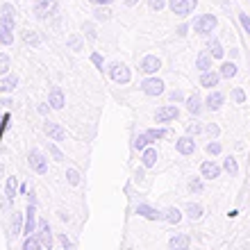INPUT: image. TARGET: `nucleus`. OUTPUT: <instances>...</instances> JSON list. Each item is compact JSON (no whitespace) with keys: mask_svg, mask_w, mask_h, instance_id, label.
<instances>
[{"mask_svg":"<svg viewBox=\"0 0 250 250\" xmlns=\"http://www.w3.org/2000/svg\"><path fill=\"white\" fill-rule=\"evenodd\" d=\"M216 25H218V19L214 16V14H200V16L193 19V32L203 34V37H207V34L214 32Z\"/></svg>","mask_w":250,"mask_h":250,"instance_id":"obj_1","label":"nucleus"},{"mask_svg":"<svg viewBox=\"0 0 250 250\" xmlns=\"http://www.w3.org/2000/svg\"><path fill=\"white\" fill-rule=\"evenodd\" d=\"M107 73H109V78H112L114 82H119V84H127V82L132 80L130 68H127L125 64H121V62H114V64H109Z\"/></svg>","mask_w":250,"mask_h":250,"instance_id":"obj_2","label":"nucleus"},{"mask_svg":"<svg viewBox=\"0 0 250 250\" xmlns=\"http://www.w3.org/2000/svg\"><path fill=\"white\" fill-rule=\"evenodd\" d=\"M27 159H30V168H32L34 173H39V175H46L48 173V159L46 155L41 150H30V155H27Z\"/></svg>","mask_w":250,"mask_h":250,"instance_id":"obj_3","label":"nucleus"},{"mask_svg":"<svg viewBox=\"0 0 250 250\" xmlns=\"http://www.w3.org/2000/svg\"><path fill=\"white\" fill-rule=\"evenodd\" d=\"M53 14H57V0H37L34 2V16L39 21L48 19Z\"/></svg>","mask_w":250,"mask_h":250,"instance_id":"obj_4","label":"nucleus"},{"mask_svg":"<svg viewBox=\"0 0 250 250\" xmlns=\"http://www.w3.org/2000/svg\"><path fill=\"white\" fill-rule=\"evenodd\" d=\"M141 91L146 93V96H150V98H157V96H162L164 93V82L159 78H146L144 82H141Z\"/></svg>","mask_w":250,"mask_h":250,"instance_id":"obj_5","label":"nucleus"},{"mask_svg":"<svg viewBox=\"0 0 250 250\" xmlns=\"http://www.w3.org/2000/svg\"><path fill=\"white\" fill-rule=\"evenodd\" d=\"M168 7L175 16H189L198 7V0H168Z\"/></svg>","mask_w":250,"mask_h":250,"instance_id":"obj_6","label":"nucleus"},{"mask_svg":"<svg viewBox=\"0 0 250 250\" xmlns=\"http://www.w3.org/2000/svg\"><path fill=\"white\" fill-rule=\"evenodd\" d=\"M178 116H180V109L175 105H164L155 112V121H157V123H171V121H175Z\"/></svg>","mask_w":250,"mask_h":250,"instance_id":"obj_7","label":"nucleus"},{"mask_svg":"<svg viewBox=\"0 0 250 250\" xmlns=\"http://www.w3.org/2000/svg\"><path fill=\"white\" fill-rule=\"evenodd\" d=\"M159 68H162V60H159L157 55H146L144 60H141V66H139V71L146 73V75H155Z\"/></svg>","mask_w":250,"mask_h":250,"instance_id":"obj_8","label":"nucleus"},{"mask_svg":"<svg viewBox=\"0 0 250 250\" xmlns=\"http://www.w3.org/2000/svg\"><path fill=\"white\" fill-rule=\"evenodd\" d=\"M37 230V205L34 203H27V209H25V223H23V232L27 237L34 234Z\"/></svg>","mask_w":250,"mask_h":250,"instance_id":"obj_9","label":"nucleus"},{"mask_svg":"<svg viewBox=\"0 0 250 250\" xmlns=\"http://www.w3.org/2000/svg\"><path fill=\"white\" fill-rule=\"evenodd\" d=\"M221 166L216 164V162H211V159H207V162H203L200 164V175H203L205 180H216V178H221Z\"/></svg>","mask_w":250,"mask_h":250,"instance_id":"obj_10","label":"nucleus"},{"mask_svg":"<svg viewBox=\"0 0 250 250\" xmlns=\"http://www.w3.org/2000/svg\"><path fill=\"white\" fill-rule=\"evenodd\" d=\"M175 150H178L180 155H193V152H196V141H193V137H191V134L180 137L178 141H175Z\"/></svg>","mask_w":250,"mask_h":250,"instance_id":"obj_11","label":"nucleus"},{"mask_svg":"<svg viewBox=\"0 0 250 250\" xmlns=\"http://www.w3.org/2000/svg\"><path fill=\"white\" fill-rule=\"evenodd\" d=\"M137 214L139 216L148 218V221H164V211L155 209L150 205H137Z\"/></svg>","mask_w":250,"mask_h":250,"instance_id":"obj_12","label":"nucleus"},{"mask_svg":"<svg viewBox=\"0 0 250 250\" xmlns=\"http://www.w3.org/2000/svg\"><path fill=\"white\" fill-rule=\"evenodd\" d=\"M43 132H46V134L53 139V141H64V139H66L64 127H62L60 123H53V121H48V123L43 125Z\"/></svg>","mask_w":250,"mask_h":250,"instance_id":"obj_13","label":"nucleus"},{"mask_svg":"<svg viewBox=\"0 0 250 250\" xmlns=\"http://www.w3.org/2000/svg\"><path fill=\"white\" fill-rule=\"evenodd\" d=\"M48 105L53 107V109H62L66 105V98H64V91H62L60 86H53L50 93H48Z\"/></svg>","mask_w":250,"mask_h":250,"instance_id":"obj_14","label":"nucleus"},{"mask_svg":"<svg viewBox=\"0 0 250 250\" xmlns=\"http://www.w3.org/2000/svg\"><path fill=\"white\" fill-rule=\"evenodd\" d=\"M225 103V96L221 91H211L209 96H207V100H205V107L209 109V112H218L221 107H223Z\"/></svg>","mask_w":250,"mask_h":250,"instance_id":"obj_15","label":"nucleus"},{"mask_svg":"<svg viewBox=\"0 0 250 250\" xmlns=\"http://www.w3.org/2000/svg\"><path fill=\"white\" fill-rule=\"evenodd\" d=\"M218 80H221V73H214L211 68H209V71H203V73H200V84H203L205 89L218 86Z\"/></svg>","mask_w":250,"mask_h":250,"instance_id":"obj_16","label":"nucleus"},{"mask_svg":"<svg viewBox=\"0 0 250 250\" xmlns=\"http://www.w3.org/2000/svg\"><path fill=\"white\" fill-rule=\"evenodd\" d=\"M39 239L41 244H43V248H53V234H50V225L46 223V221H39Z\"/></svg>","mask_w":250,"mask_h":250,"instance_id":"obj_17","label":"nucleus"},{"mask_svg":"<svg viewBox=\"0 0 250 250\" xmlns=\"http://www.w3.org/2000/svg\"><path fill=\"white\" fill-rule=\"evenodd\" d=\"M19 84V75H0V93H7V91H14Z\"/></svg>","mask_w":250,"mask_h":250,"instance_id":"obj_18","label":"nucleus"},{"mask_svg":"<svg viewBox=\"0 0 250 250\" xmlns=\"http://www.w3.org/2000/svg\"><path fill=\"white\" fill-rule=\"evenodd\" d=\"M185 105H187V109H189L193 116H198V114L203 112V98L198 96V93H193V96H189V98L185 100Z\"/></svg>","mask_w":250,"mask_h":250,"instance_id":"obj_19","label":"nucleus"},{"mask_svg":"<svg viewBox=\"0 0 250 250\" xmlns=\"http://www.w3.org/2000/svg\"><path fill=\"white\" fill-rule=\"evenodd\" d=\"M157 159H159V155H157V148H146L144 150V157H141V164H144V168H152V166L157 164Z\"/></svg>","mask_w":250,"mask_h":250,"instance_id":"obj_20","label":"nucleus"},{"mask_svg":"<svg viewBox=\"0 0 250 250\" xmlns=\"http://www.w3.org/2000/svg\"><path fill=\"white\" fill-rule=\"evenodd\" d=\"M0 43L2 46H12L14 43V27L2 23V21H0Z\"/></svg>","mask_w":250,"mask_h":250,"instance_id":"obj_21","label":"nucleus"},{"mask_svg":"<svg viewBox=\"0 0 250 250\" xmlns=\"http://www.w3.org/2000/svg\"><path fill=\"white\" fill-rule=\"evenodd\" d=\"M207 50H209V55L214 57V60H223V46H221V41L218 39H209V43H207Z\"/></svg>","mask_w":250,"mask_h":250,"instance_id":"obj_22","label":"nucleus"},{"mask_svg":"<svg viewBox=\"0 0 250 250\" xmlns=\"http://www.w3.org/2000/svg\"><path fill=\"white\" fill-rule=\"evenodd\" d=\"M211 60H214V57H211L209 53H200L196 57V68L200 73H203V71H209V68H211Z\"/></svg>","mask_w":250,"mask_h":250,"instance_id":"obj_23","label":"nucleus"},{"mask_svg":"<svg viewBox=\"0 0 250 250\" xmlns=\"http://www.w3.org/2000/svg\"><path fill=\"white\" fill-rule=\"evenodd\" d=\"M218 73H221V78L232 80L234 75H237V64H234V62H223L221 68H218Z\"/></svg>","mask_w":250,"mask_h":250,"instance_id":"obj_24","label":"nucleus"},{"mask_svg":"<svg viewBox=\"0 0 250 250\" xmlns=\"http://www.w3.org/2000/svg\"><path fill=\"white\" fill-rule=\"evenodd\" d=\"M16 193H19V182H16V178H7V182H5V196H7V200L12 203L14 198H16Z\"/></svg>","mask_w":250,"mask_h":250,"instance_id":"obj_25","label":"nucleus"},{"mask_svg":"<svg viewBox=\"0 0 250 250\" xmlns=\"http://www.w3.org/2000/svg\"><path fill=\"white\" fill-rule=\"evenodd\" d=\"M164 221L166 223H180V221H182V214H180V209L178 207H166L164 209Z\"/></svg>","mask_w":250,"mask_h":250,"instance_id":"obj_26","label":"nucleus"},{"mask_svg":"<svg viewBox=\"0 0 250 250\" xmlns=\"http://www.w3.org/2000/svg\"><path fill=\"white\" fill-rule=\"evenodd\" d=\"M187 216H189L191 221H198V218H203V205L189 203V205H187Z\"/></svg>","mask_w":250,"mask_h":250,"instance_id":"obj_27","label":"nucleus"},{"mask_svg":"<svg viewBox=\"0 0 250 250\" xmlns=\"http://www.w3.org/2000/svg\"><path fill=\"white\" fill-rule=\"evenodd\" d=\"M148 146H152V139L148 137V132H141V134L134 139V148H137V150H146Z\"/></svg>","mask_w":250,"mask_h":250,"instance_id":"obj_28","label":"nucleus"},{"mask_svg":"<svg viewBox=\"0 0 250 250\" xmlns=\"http://www.w3.org/2000/svg\"><path fill=\"white\" fill-rule=\"evenodd\" d=\"M43 248V244H41V239L37 237V234H30V237L23 241V250H39Z\"/></svg>","mask_w":250,"mask_h":250,"instance_id":"obj_29","label":"nucleus"},{"mask_svg":"<svg viewBox=\"0 0 250 250\" xmlns=\"http://www.w3.org/2000/svg\"><path fill=\"white\" fill-rule=\"evenodd\" d=\"M23 223H25V218H23V214H14V221H12V234L16 237V234H21L23 232Z\"/></svg>","mask_w":250,"mask_h":250,"instance_id":"obj_30","label":"nucleus"},{"mask_svg":"<svg viewBox=\"0 0 250 250\" xmlns=\"http://www.w3.org/2000/svg\"><path fill=\"white\" fill-rule=\"evenodd\" d=\"M223 168L230 173V175H239V164H237V159L234 157H225L223 159Z\"/></svg>","mask_w":250,"mask_h":250,"instance_id":"obj_31","label":"nucleus"},{"mask_svg":"<svg viewBox=\"0 0 250 250\" xmlns=\"http://www.w3.org/2000/svg\"><path fill=\"white\" fill-rule=\"evenodd\" d=\"M9 68H12V60H9V55L0 53V75H7Z\"/></svg>","mask_w":250,"mask_h":250,"instance_id":"obj_32","label":"nucleus"},{"mask_svg":"<svg viewBox=\"0 0 250 250\" xmlns=\"http://www.w3.org/2000/svg\"><path fill=\"white\" fill-rule=\"evenodd\" d=\"M66 180H68V185H73V187H78L80 185V171L78 168H66Z\"/></svg>","mask_w":250,"mask_h":250,"instance_id":"obj_33","label":"nucleus"},{"mask_svg":"<svg viewBox=\"0 0 250 250\" xmlns=\"http://www.w3.org/2000/svg\"><path fill=\"white\" fill-rule=\"evenodd\" d=\"M146 132H148V137L152 139V144L159 141V139H164L166 134H168V130H164V127H152V130H146Z\"/></svg>","mask_w":250,"mask_h":250,"instance_id":"obj_34","label":"nucleus"},{"mask_svg":"<svg viewBox=\"0 0 250 250\" xmlns=\"http://www.w3.org/2000/svg\"><path fill=\"white\" fill-rule=\"evenodd\" d=\"M168 246H171V248H187V246H189V237H173L171 241H168Z\"/></svg>","mask_w":250,"mask_h":250,"instance_id":"obj_35","label":"nucleus"},{"mask_svg":"<svg viewBox=\"0 0 250 250\" xmlns=\"http://www.w3.org/2000/svg\"><path fill=\"white\" fill-rule=\"evenodd\" d=\"M48 152L53 155V159H55V162H64V152H62V150H60V148H57V146H55V144H48Z\"/></svg>","mask_w":250,"mask_h":250,"instance_id":"obj_36","label":"nucleus"},{"mask_svg":"<svg viewBox=\"0 0 250 250\" xmlns=\"http://www.w3.org/2000/svg\"><path fill=\"white\" fill-rule=\"evenodd\" d=\"M23 39H25V43H32V46H39V43H41L39 34H37V32H30V30L23 34Z\"/></svg>","mask_w":250,"mask_h":250,"instance_id":"obj_37","label":"nucleus"},{"mask_svg":"<svg viewBox=\"0 0 250 250\" xmlns=\"http://www.w3.org/2000/svg\"><path fill=\"white\" fill-rule=\"evenodd\" d=\"M205 150H207V155H221V150H223V148H221V144H218V141H209Z\"/></svg>","mask_w":250,"mask_h":250,"instance_id":"obj_38","label":"nucleus"},{"mask_svg":"<svg viewBox=\"0 0 250 250\" xmlns=\"http://www.w3.org/2000/svg\"><path fill=\"white\" fill-rule=\"evenodd\" d=\"M232 98H234V103L244 105V103H246V93H244V89H241V86H237V89L232 91Z\"/></svg>","mask_w":250,"mask_h":250,"instance_id":"obj_39","label":"nucleus"},{"mask_svg":"<svg viewBox=\"0 0 250 250\" xmlns=\"http://www.w3.org/2000/svg\"><path fill=\"white\" fill-rule=\"evenodd\" d=\"M148 5H150L152 12H162V9H164L168 2H166V0H148Z\"/></svg>","mask_w":250,"mask_h":250,"instance_id":"obj_40","label":"nucleus"},{"mask_svg":"<svg viewBox=\"0 0 250 250\" xmlns=\"http://www.w3.org/2000/svg\"><path fill=\"white\" fill-rule=\"evenodd\" d=\"M239 21H241V25H244V30H246V32L250 34V16H248V14H246V12H241V14H239Z\"/></svg>","mask_w":250,"mask_h":250,"instance_id":"obj_41","label":"nucleus"},{"mask_svg":"<svg viewBox=\"0 0 250 250\" xmlns=\"http://www.w3.org/2000/svg\"><path fill=\"white\" fill-rule=\"evenodd\" d=\"M189 189L191 191H196V193H200V191H203V182H200V178H193L189 182Z\"/></svg>","mask_w":250,"mask_h":250,"instance_id":"obj_42","label":"nucleus"},{"mask_svg":"<svg viewBox=\"0 0 250 250\" xmlns=\"http://www.w3.org/2000/svg\"><path fill=\"white\" fill-rule=\"evenodd\" d=\"M205 132H207L209 137H214V139H216V137H218V132H221V130H218V125H216V123H209V125H207V127H205Z\"/></svg>","mask_w":250,"mask_h":250,"instance_id":"obj_43","label":"nucleus"},{"mask_svg":"<svg viewBox=\"0 0 250 250\" xmlns=\"http://www.w3.org/2000/svg\"><path fill=\"white\" fill-rule=\"evenodd\" d=\"M200 132H203V127H200L198 123H191L189 127H187V134H191V137H196V134H200Z\"/></svg>","mask_w":250,"mask_h":250,"instance_id":"obj_44","label":"nucleus"},{"mask_svg":"<svg viewBox=\"0 0 250 250\" xmlns=\"http://www.w3.org/2000/svg\"><path fill=\"white\" fill-rule=\"evenodd\" d=\"M91 62H93V66H96L98 71H103V57H100L98 53H93V55H91Z\"/></svg>","mask_w":250,"mask_h":250,"instance_id":"obj_45","label":"nucleus"},{"mask_svg":"<svg viewBox=\"0 0 250 250\" xmlns=\"http://www.w3.org/2000/svg\"><path fill=\"white\" fill-rule=\"evenodd\" d=\"M84 30H86V37H89V39H96V32H93V25H91V23H86V25H84Z\"/></svg>","mask_w":250,"mask_h":250,"instance_id":"obj_46","label":"nucleus"},{"mask_svg":"<svg viewBox=\"0 0 250 250\" xmlns=\"http://www.w3.org/2000/svg\"><path fill=\"white\" fill-rule=\"evenodd\" d=\"M171 100H173V103H182V100H187V98H185V96H182L180 91H173V93H171Z\"/></svg>","mask_w":250,"mask_h":250,"instance_id":"obj_47","label":"nucleus"},{"mask_svg":"<svg viewBox=\"0 0 250 250\" xmlns=\"http://www.w3.org/2000/svg\"><path fill=\"white\" fill-rule=\"evenodd\" d=\"M68 43H71L75 50H80V37H71V39H68Z\"/></svg>","mask_w":250,"mask_h":250,"instance_id":"obj_48","label":"nucleus"},{"mask_svg":"<svg viewBox=\"0 0 250 250\" xmlns=\"http://www.w3.org/2000/svg\"><path fill=\"white\" fill-rule=\"evenodd\" d=\"M60 244L64 246V248H71V241L66 239V234H60Z\"/></svg>","mask_w":250,"mask_h":250,"instance_id":"obj_49","label":"nucleus"},{"mask_svg":"<svg viewBox=\"0 0 250 250\" xmlns=\"http://www.w3.org/2000/svg\"><path fill=\"white\" fill-rule=\"evenodd\" d=\"M89 2H93V5H112L114 0H89Z\"/></svg>","mask_w":250,"mask_h":250,"instance_id":"obj_50","label":"nucleus"},{"mask_svg":"<svg viewBox=\"0 0 250 250\" xmlns=\"http://www.w3.org/2000/svg\"><path fill=\"white\" fill-rule=\"evenodd\" d=\"M27 203H34V205H37V193H34V191H30V196H27Z\"/></svg>","mask_w":250,"mask_h":250,"instance_id":"obj_51","label":"nucleus"},{"mask_svg":"<svg viewBox=\"0 0 250 250\" xmlns=\"http://www.w3.org/2000/svg\"><path fill=\"white\" fill-rule=\"evenodd\" d=\"M123 2H125V5H127V7H134V5H137V2H139V0H123Z\"/></svg>","mask_w":250,"mask_h":250,"instance_id":"obj_52","label":"nucleus"},{"mask_svg":"<svg viewBox=\"0 0 250 250\" xmlns=\"http://www.w3.org/2000/svg\"><path fill=\"white\" fill-rule=\"evenodd\" d=\"M39 114H48V107L46 105H39Z\"/></svg>","mask_w":250,"mask_h":250,"instance_id":"obj_53","label":"nucleus"},{"mask_svg":"<svg viewBox=\"0 0 250 250\" xmlns=\"http://www.w3.org/2000/svg\"><path fill=\"white\" fill-rule=\"evenodd\" d=\"M2 173H5V166L0 164V178H2Z\"/></svg>","mask_w":250,"mask_h":250,"instance_id":"obj_54","label":"nucleus"}]
</instances>
